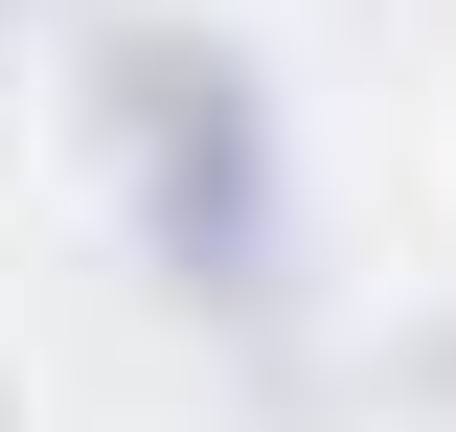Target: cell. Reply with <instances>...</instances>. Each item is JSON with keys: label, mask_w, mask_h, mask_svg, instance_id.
I'll use <instances>...</instances> for the list:
<instances>
[{"label": "cell", "mask_w": 456, "mask_h": 432, "mask_svg": "<svg viewBox=\"0 0 456 432\" xmlns=\"http://www.w3.org/2000/svg\"><path fill=\"white\" fill-rule=\"evenodd\" d=\"M0 432H46V387H23V341H0Z\"/></svg>", "instance_id": "cell-1"}]
</instances>
